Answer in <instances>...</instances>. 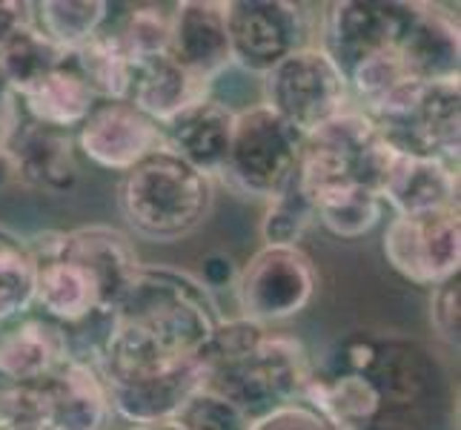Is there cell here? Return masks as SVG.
<instances>
[{"instance_id":"obj_19","label":"cell","mask_w":461,"mask_h":430,"mask_svg":"<svg viewBox=\"0 0 461 430\" xmlns=\"http://www.w3.org/2000/svg\"><path fill=\"white\" fill-rule=\"evenodd\" d=\"M393 215H424L458 206V175L441 158L395 152L378 187Z\"/></svg>"},{"instance_id":"obj_28","label":"cell","mask_w":461,"mask_h":430,"mask_svg":"<svg viewBox=\"0 0 461 430\" xmlns=\"http://www.w3.org/2000/svg\"><path fill=\"white\" fill-rule=\"evenodd\" d=\"M67 58L69 55H63L58 46L46 41L35 29V23H32L0 50V78H4V84L18 95V101H21L46 75H52L58 67H63Z\"/></svg>"},{"instance_id":"obj_38","label":"cell","mask_w":461,"mask_h":430,"mask_svg":"<svg viewBox=\"0 0 461 430\" xmlns=\"http://www.w3.org/2000/svg\"><path fill=\"white\" fill-rule=\"evenodd\" d=\"M235 276H238V267L232 264V259L224 256V252H212V256H206L203 261L201 284L212 293L215 287H232Z\"/></svg>"},{"instance_id":"obj_4","label":"cell","mask_w":461,"mask_h":430,"mask_svg":"<svg viewBox=\"0 0 461 430\" xmlns=\"http://www.w3.org/2000/svg\"><path fill=\"white\" fill-rule=\"evenodd\" d=\"M395 152L441 158L453 164L461 147V89L456 81H404L361 109Z\"/></svg>"},{"instance_id":"obj_27","label":"cell","mask_w":461,"mask_h":430,"mask_svg":"<svg viewBox=\"0 0 461 430\" xmlns=\"http://www.w3.org/2000/svg\"><path fill=\"white\" fill-rule=\"evenodd\" d=\"M32 18L41 35L63 55L77 52L109 21L106 0H41L32 4Z\"/></svg>"},{"instance_id":"obj_13","label":"cell","mask_w":461,"mask_h":430,"mask_svg":"<svg viewBox=\"0 0 461 430\" xmlns=\"http://www.w3.org/2000/svg\"><path fill=\"white\" fill-rule=\"evenodd\" d=\"M58 238L60 230L35 233L26 238V247L35 261V305L43 318L67 327L101 310V298L84 270L58 252Z\"/></svg>"},{"instance_id":"obj_26","label":"cell","mask_w":461,"mask_h":430,"mask_svg":"<svg viewBox=\"0 0 461 430\" xmlns=\"http://www.w3.org/2000/svg\"><path fill=\"white\" fill-rule=\"evenodd\" d=\"M310 201L318 224L336 238H344V242H356V238L370 235L387 210L375 189L358 184L321 189V193H312Z\"/></svg>"},{"instance_id":"obj_22","label":"cell","mask_w":461,"mask_h":430,"mask_svg":"<svg viewBox=\"0 0 461 430\" xmlns=\"http://www.w3.org/2000/svg\"><path fill=\"white\" fill-rule=\"evenodd\" d=\"M69 359L60 325L21 316L0 327V376L21 385H41Z\"/></svg>"},{"instance_id":"obj_3","label":"cell","mask_w":461,"mask_h":430,"mask_svg":"<svg viewBox=\"0 0 461 430\" xmlns=\"http://www.w3.org/2000/svg\"><path fill=\"white\" fill-rule=\"evenodd\" d=\"M118 206L138 238L175 244L206 224L215 206V181L172 150L158 147L123 172Z\"/></svg>"},{"instance_id":"obj_16","label":"cell","mask_w":461,"mask_h":430,"mask_svg":"<svg viewBox=\"0 0 461 430\" xmlns=\"http://www.w3.org/2000/svg\"><path fill=\"white\" fill-rule=\"evenodd\" d=\"M58 252L75 261L92 279L101 298V310H113L135 279L140 259L132 238L106 224H89L60 233Z\"/></svg>"},{"instance_id":"obj_17","label":"cell","mask_w":461,"mask_h":430,"mask_svg":"<svg viewBox=\"0 0 461 430\" xmlns=\"http://www.w3.org/2000/svg\"><path fill=\"white\" fill-rule=\"evenodd\" d=\"M201 388H203L201 361L193 359L144 379L109 381L106 393H109V405H113V416H118L130 427H144V425L175 422V416H178L184 405Z\"/></svg>"},{"instance_id":"obj_20","label":"cell","mask_w":461,"mask_h":430,"mask_svg":"<svg viewBox=\"0 0 461 430\" xmlns=\"http://www.w3.org/2000/svg\"><path fill=\"white\" fill-rule=\"evenodd\" d=\"M235 126V109L218 98H203L193 106H186L181 115H175L169 124L161 126L164 147L172 150L189 167L221 178L227 164L230 141Z\"/></svg>"},{"instance_id":"obj_32","label":"cell","mask_w":461,"mask_h":430,"mask_svg":"<svg viewBox=\"0 0 461 430\" xmlns=\"http://www.w3.org/2000/svg\"><path fill=\"white\" fill-rule=\"evenodd\" d=\"M184 430H252L256 419L227 402L224 396H218L212 390L201 388L193 399L184 405V410L175 416Z\"/></svg>"},{"instance_id":"obj_15","label":"cell","mask_w":461,"mask_h":430,"mask_svg":"<svg viewBox=\"0 0 461 430\" xmlns=\"http://www.w3.org/2000/svg\"><path fill=\"white\" fill-rule=\"evenodd\" d=\"M113 419L106 385L92 364L67 359L41 381L43 430H109Z\"/></svg>"},{"instance_id":"obj_29","label":"cell","mask_w":461,"mask_h":430,"mask_svg":"<svg viewBox=\"0 0 461 430\" xmlns=\"http://www.w3.org/2000/svg\"><path fill=\"white\" fill-rule=\"evenodd\" d=\"M35 307V261L26 238L0 227V327Z\"/></svg>"},{"instance_id":"obj_39","label":"cell","mask_w":461,"mask_h":430,"mask_svg":"<svg viewBox=\"0 0 461 430\" xmlns=\"http://www.w3.org/2000/svg\"><path fill=\"white\" fill-rule=\"evenodd\" d=\"M130 430H184L178 422H161V425H144V427H130Z\"/></svg>"},{"instance_id":"obj_24","label":"cell","mask_w":461,"mask_h":430,"mask_svg":"<svg viewBox=\"0 0 461 430\" xmlns=\"http://www.w3.org/2000/svg\"><path fill=\"white\" fill-rule=\"evenodd\" d=\"M95 104H98V98L92 95L84 78L77 75L69 58L63 67H58L52 75H46L35 89H29L21 98L23 115L29 121L63 133H75L86 121Z\"/></svg>"},{"instance_id":"obj_25","label":"cell","mask_w":461,"mask_h":430,"mask_svg":"<svg viewBox=\"0 0 461 430\" xmlns=\"http://www.w3.org/2000/svg\"><path fill=\"white\" fill-rule=\"evenodd\" d=\"M69 63L98 101H130L135 63L126 55L115 32L101 29L81 50L69 55Z\"/></svg>"},{"instance_id":"obj_35","label":"cell","mask_w":461,"mask_h":430,"mask_svg":"<svg viewBox=\"0 0 461 430\" xmlns=\"http://www.w3.org/2000/svg\"><path fill=\"white\" fill-rule=\"evenodd\" d=\"M252 430H339L332 422H327L321 413H315L304 402H293L287 407H278L267 416L256 419Z\"/></svg>"},{"instance_id":"obj_23","label":"cell","mask_w":461,"mask_h":430,"mask_svg":"<svg viewBox=\"0 0 461 430\" xmlns=\"http://www.w3.org/2000/svg\"><path fill=\"white\" fill-rule=\"evenodd\" d=\"M210 95H212L210 84L195 78L193 72H186L169 55H161L135 67L130 101L158 126H164L175 115H181L186 106L210 98Z\"/></svg>"},{"instance_id":"obj_2","label":"cell","mask_w":461,"mask_h":430,"mask_svg":"<svg viewBox=\"0 0 461 430\" xmlns=\"http://www.w3.org/2000/svg\"><path fill=\"white\" fill-rule=\"evenodd\" d=\"M203 388L261 419L301 402L312 373L307 347L290 333H276L247 318H221L201 350Z\"/></svg>"},{"instance_id":"obj_11","label":"cell","mask_w":461,"mask_h":430,"mask_svg":"<svg viewBox=\"0 0 461 430\" xmlns=\"http://www.w3.org/2000/svg\"><path fill=\"white\" fill-rule=\"evenodd\" d=\"M416 4L384 0H341L324 14V50L347 75L361 60L399 50Z\"/></svg>"},{"instance_id":"obj_34","label":"cell","mask_w":461,"mask_h":430,"mask_svg":"<svg viewBox=\"0 0 461 430\" xmlns=\"http://www.w3.org/2000/svg\"><path fill=\"white\" fill-rule=\"evenodd\" d=\"M458 305H461L458 276L430 290V325L436 330V336L447 347H458V330H461Z\"/></svg>"},{"instance_id":"obj_36","label":"cell","mask_w":461,"mask_h":430,"mask_svg":"<svg viewBox=\"0 0 461 430\" xmlns=\"http://www.w3.org/2000/svg\"><path fill=\"white\" fill-rule=\"evenodd\" d=\"M32 23H35L32 4H26V0H0V50Z\"/></svg>"},{"instance_id":"obj_9","label":"cell","mask_w":461,"mask_h":430,"mask_svg":"<svg viewBox=\"0 0 461 430\" xmlns=\"http://www.w3.org/2000/svg\"><path fill=\"white\" fill-rule=\"evenodd\" d=\"M381 250L395 273L416 287L433 290L456 279L461 270L458 206L424 215H393Z\"/></svg>"},{"instance_id":"obj_18","label":"cell","mask_w":461,"mask_h":430,"mask_svg":"<svg viewBox=\"0 0 461 430\" xmlns=\"http://www.w3.org/2000/svg\"><path fill=\"white\" fill-rule=\"evenodd\" d=\"M12 178L29 189L67 196L77 184V158L72 133L52 130L23 115L18 133L6 143Z\"/></svg>"},{"instance_id":"obj_30","label":"cell","mask_w":461,"mask_h":430,"mask_svg":"<svg viewBox=\"0 0 461 430\" xmlns=\"http://www.w3.org/2000/svg\"><path fill=\"white\" fill-rule=\"evenodd\" d=\"M312 224H315L312 201L295 175L284 193H278L273 201H267L258 233L264 247H301V238L307 235Z\"/></svg>"},{"instance_id":"obj_41","label":"cell","mask_w":461,"mask_h":430,"mask_svg":"<svg viewBox=\"0 0 461 430\" xmlns=\"http://www.w3.org/2000/svg\"><path fill=\"white\" fill-rule=\"evenodd\" d=\"M26 430H43V427H26Z\"/></svg>"},{"instance_id":"obj_21","label":"cell","mask_w":461,"mask_h":430,"mask_svg":"<svg viewBox=\"0 0 461 430\" xmlns=\"http://www.w3.org/2000/svg\"><path fill=\"white\" fill-rule=\"evenodd\" d=\"M399 58L410 81H456L461 60L458 26L447 12L416 4V12H412L399 43Z\"/></svg>"},{"instance_id":"obj_14","label":"cell","mask_w":461,"mask_h":430,"mask_svg":"<svg viewBox=\"0 0 461 430\" xmlns=\"http://www.w3.org/2000/svg\"><path fill=\"white\" fill-rule=\"evenodd\" d=\"M169 58L206 84L232 67L227 6L218 0H181L169 12Z\"/></svg>"},{"instance_id":"obj_12","label":"cell","mask_w":461,"mask_h":430,"mask_svg":"<svg viewBox=\"0 0 461 430\" xmlns=\"http://www.w3.org/2000/svg\"><path fill=\"white\" fill-rule=\"evenodd\" d=\"M72 138L75 150L106 172H130L149 152L164 147L161 126L132 101H98Z\"/></svg>"},{"instance_id":"obj_33","label":"cell","mask_w":461,"mask_h":430,"mask_svg":"<svg viewBox=\"0 0 461 430\" xmlns=\"http://www.w3.org/2000/svg\"><path fill=\"white\" fill-rule=\"evenodd\" d=\"M41 427V385L0 376V430Z\"/></svg>"},{"instance_id":"obj_10","label":"cell","mask_w":461,"mask_h":430,"mask_svg":"<svg viewBox=\"0 0 461 430\" xmlns=\"http://www.w3.org/2000/svg\"><path fill=\"white\" fill-rule=\"evenodd\" d=\"M224 6L232 67L261 78L307 46L310 26L304 6L290 0H230Z\"/></svg>"},{"instance_id":"obj_31","label":"cell","mask_w":461,"mask_h":430,"mask_svg":"<svg viewBox=\"0 0 461 430\" xmlns=\"http://www.w3.org/2000/svg\"><path fill=\"white\" fill-rule=\"evenodd\" d=\"M115 35L135 67L144 60L169 55V12L155 4L132 6Z\"/></svg>"},{"instance_id":"obj_1","label":"cell","mask_w":461,"mask_h":430,"mask_svg":"<svg viewBox=\"0 0 461 430\" xmlns=\"http://www.w3.org/2000/svg\"><path fill=\"white\" fill-rule=\"evenodd\" d=\"M221 316L212 293L193 273L167 264H140L109 310V333L95 371L106 381H132L193 361Z\"/></svg>"},{"instance_id":"obj_6","label":"cell","mask_w":461,"mask_h":430,"mask_svg":"<svg viewBox=\"0 0 461 430\" xmlns=\"http://www.w3.org/2000/svg\"><path fill=\"white\" fill-rule=\"evenodd\" d=\"M393 155L395 150L378 133L370 115H364L361 109H347L304 138L298 181L307 189V196L347 184L378 193Z\"/></svg>"},{"instance_id":"obj_37","label":"cell","mask_w":461,"mask_h":430,"mask_svg":"<svg viewBox=\"0 0 461 430\" xmlns=\"http://www.w3.org/2000/svg\"><path fill=\"white\" fill-rule=\"evenodd\" d=\"M21 121H23V106L18 101V95H14L4 84V78H0V150H6V143L18 133Z\"/></svg>"},{"instance_id":"obj_40","label":"cell","mask_w":461,"mask_h":430,"mask_svg":"<svg viewBox=\"0 0 461 430\" xmlns=\"http://www.w3.org/2000/svg\"><path fill=\"white\" fill-rule=\"evenodd\" d=\"M12 178V169H9V158H6V150H0V181Z\"/></svg>"},{"instance_id":"obj_5","label":"cell","mask_w":461,"mask_h":430,"mask_svg":"<svg viewBox=\"0 0 461 430\" xmlns=\"http://www.w3.org/2000/svg\"><path fill=\"white\" fill-rule=\"evenodd\" d=\"M304 135L264 104L235 113L232 141L221 178L249 198L273 201L298 175Z\"/></svg>"},{"instance_id":"obj_8","label":"cell","mask_w":461,"mask_h":430,"mask_svg":"<svg viewBox=\"0 0 461 430\" xmlns=\"http://www.w3.org/2000/svg\"><path fill=\"white\" fill-rule=\"evenodd\" d=\"M318 270L301 247H261L232 281L241 318L264 327L290 322L310 307Z\"/></svg>"},{"instance_id":"obj_7","label":"cell","mask_w":461,"mask_h":430,"mask_svg":"<svg viewBox=\"0 0 461 430\" xmlns=\"http://www.w3.org/2000/svg\"><path fill=\"white\" fill-rule=\"evenodd\" d=\"M264 106L301 135H312L349 109V81L321 43H307L261 75Z\"/></svg>"}]
</instances>
